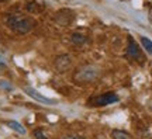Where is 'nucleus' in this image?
<instances>
[{"label": "nucleus", "instance_id": "obj_1", "mask_svg": "<svg viewBox=\"0 0 152 139\" xmlns=\"http://www.w3.org/2000/svg\"><path fill=\"white\" fill-rule=\"evenodd\" d=\"M6 25L14 34L26 35L30 31H33V28L35 27V21H34V18L26 16L23 13H11L6 17Z\"/></svg>", "mask_w": 152, "mask_h": 139}, {"label": "nucleus", "instance_id": "obj_2", "mask_svg": "<svg viewBox=\"0 0 152 139\" xmlns=\"http://www.w3.org/2000/svg\"><path fill=\"white\" fill-rule=\"evenodd\" d=\"M100 77V69L94 65H83L73 72V82L76 84H89Z\"/></svg>", "mask_w": 152, "mask_h": 139}, {"label": "nucleus", "instance_id": "obj_3", "mask_svg": "<svg viewBox=\"0 0 152 139\" xmlns=\"http://www.w3.org/2000/svg\"><path fill=\"white\" fill-rule=\"evenodd\" d=\"M127 56L134 60V62H138V63H142L145 58H144V54H142L141 48L138 47V44L135 42V39L132 37H128V47H127Z\"/></svg>", "mask_w": 152, "mask_h": 139}, {"label": "nucleus", "instance_id": "obj_4", "mask_svg": "<svg viewBox=\"0 0 152 139\" xmlns=\"http://www.w3.org/2000/svg\"><path fill=\"white\" fill-rule=\"evenodd\" d=\"M54 68L58 73H65L72 68V59L69 55L62 54L58 55L54 60Z\"/></svg>", "mask_w": 152, "mask_h": 139}, {"label": "nucleus", "instance_id": "obj_5", "mask_svg": "<svg viewBox=\"0 0 152 139\" xmlns=\"http://www.w3.org/2000/svg\"><path fill=\"white\" fill-rule=\"evenodd\" d=\"M24 91H26V93H27L31 98H34L35 101L41 103V104H45V106H55V104H58V101H56V100H52V98H48V97L42 96L41 93H38L35 89L30 87V86L24 87Z\"/></svg>", "mask_w": 152, "mask_h": 139}, {"label": "nucleus", "instance_id": "obj_6", "mask_svg": "<svg viewBox=\"0 0 152 139\" xmlns=\"http://www.w3.org/2000/svg\"><path fill=\"white\" fill-rule=\"evenodd\" d=\"M118 101V96L114 94V93H106V94H102V96H97L92 98L90 104L92 106H97V107H103V106H107V104H113V103Z\"/></svg>", "mask_w": 152, "mask_h": 139}, {"label": "nucleus", "instance_id": "obj_7", "mask_svg": "<svg viewBox=\"0 0 152 139\" xmlns=\"http://www.w3.org/2000/svg\"><path fill=\"white\" fill-rule=\"evenodd\" d=\"M86 42H87V31L86 30H76L75 32H72L71 44L73 47L80 48L83 45H86Z\"/></svg>", "mask_w": 152, "mask_h": 139}, {"label": "nucleus", "instance_id": "obj_8", "mask_svg": "<svg viewBox=\"0 0 152 139\" xmlns=\"http://www.w3.org/2000/svg\"><path fill=\"white\" fill-rule=\"evenodd\" d=\"M6 125L9 127V128H11L13 131H16V132H18L20 135H26L27 134V129L23 127L20 122H17V121H6Z\"/></svg>", "mask_w": 152, "mask_h": 139}, {"label": "nucleus", "instance_id": "obj_9", "mask_svg": "<svg viewBox=\"0 0 152 139\" xmlns=\"http://www.w3.org/2000/svg\"><path fill=\"white\" fill-rule=\"evenodd\" d=\"M111 138L113 139H132L131 135L127 131H123V129H113L111 131Z\"/></svg>", "mask_w": 152, "mask_h": 139}, {"label": "nucleus", "instance_id": "obj_10", "mask_svg": "<svg viewBox=\"0 0 152 139\" xmlns=\"http://www.w3.org/2000/svg\"><path fill=\"white\" fill-rule=\"evenodd\" d=\"M141 44H142V47L147 49L148 54L152 55V41L151 39H148L147 37H141Z\"/></svg>", "mask_w": 152, "mask_h": 139}, {"label": "nucleus", "instance_id": "obj_11", "mask_svg": "<svg viewBox=\"0 0 152 139\" xmlns=\"http://www.w3.org/2000/svg\"><path fill=\"white\" fill-rule=\"evenodd\" d=\"M27 10L30 11V13H39V11H41V7H39V4H37L35 1H31V3L27 4Z\"/></svg>", "mask_w": 152, "mask_h": 139}, {"label": "nucleus", "instance_id": "obj_12", "mask_svg": "<svg viewBox=\"0 0 152 139\" xmlns=\"http://www.w3.org/2000/svg\"><path fill=\"white\" fill-rule=\"evenodd\" d=\"M33 135H34V138H35V139H48V138H47V135L44 134V131L41 128L34 129V131H33Z\"/></svg>", "mask_w": 152, "mask_h": 139}, {"label": "nucleus", "instance_id": "obj_13", "mask_svg": "<svg viewBox=\"0 0 152 139\" xmlns=\"http://www.w3.org/2000/svg\"><path fill=\"white\" fill-rule=\"evenodd\" d=\"M61 139H86L80 136V135H66V136H62Z\"/></svg>", "mask_w": 152, "mask_h": 139}, {"label": "nucleus", "instance_id": "obj_14", "mask_svg": "<svg viewBox=\"0 0 152 139\" xmlns=\"http://www.w3.org/2000/svg\"><path fill=\"white\" fill-rule=\"evenodd\" d=\"M0 1H6V0H0Z\"/></svg>", "mask_w": 152, "mask_h": 139}]
</instances>
